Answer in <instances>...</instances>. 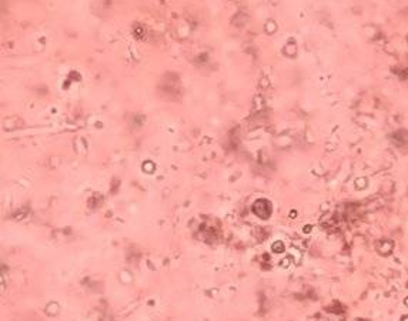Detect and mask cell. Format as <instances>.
<instances>
[{"label": "cell", "mask_w": 408, "mask_h": 321, "mask_svg": "<svg viewBox=\"0 0 408 321\" xmlns=\"http://www.w3.org/2000/svg\"><path fill=\"white\" fill-rule=\"evenodd\" d=\"M253 210H254V213L257 214L258 217H261V218H269V215L271 214L270 203L269 202H266V200H258L257 203L254 204Z\"/></svg>", "instance_id": "6da1fadb"}]
</instances>
